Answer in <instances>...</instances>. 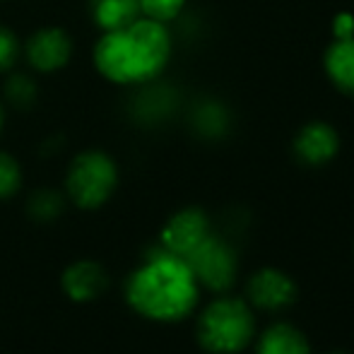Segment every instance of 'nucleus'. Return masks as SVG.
Here are the masks:
<instances>
[{"mask_svg": "<svg viewBox=\"0 0 354 354\" xmlns=\"http://www.w3.org/2000/svg\"><path fill=\"white\" fill-rule=\"evenodd\" d=\"M0 131H3V104H0Z\"/></svg>", "mask_w": 354, "mask_h": 354, "instance_id": "nucleus-20", "label": "nucleus"}, {"mask_svg": "<svg viewBox=\"0 0 354 354\" xmlns=\"http://www.w3.org/2000/svg\"><path fill=\"white\" fill-rule=\"evenodd\" d=\"M340 149V136L326 121H308L294 138V154L308 167L328 164Z\"/></svg>", "mask_w": 354, "mask_h": 354, "instance_id": "nucleus-7", "label": "nucleus"}, {"mask_svg": "<svg viewBox=\"0 0 354 354\" xmlns=\"http://www.w3.org/2000/svg\"><path fill=\"white\" fill-rule=\"evenodd\" d=\"M109 287V275L102 263L77 261L63 272V289L73 301H92Z\"/></svg>", "mask_w": 354, "mask_h": 354, "instance_id": "nucleus-10", "label": "nucleus"}, {"mask_svg": "<svg viewBox=\"0 0 354 354\" xmlns=\"http://www.w3.org/2000/svg\"><path fill=\"white\" fill-rule=\"evenodd\" d=\"M251 308L239 299H217L198 321V340L212 354H236L253 337Z\"/></svg>", "mask_w": 354, "mask_h": 354, "instance_id": "nucleus-3", "label": "nucleus"}, {"mask_svg": "<svg viewBox=\"0 0 354 354\" xmlns=\"http://www.w3.org/2000/svg\"><path fill=\"white\" fill-rule=\"evenodd\" d=\"M323 71L335 89L354 97V37L333 39L323 53Z\"/></svg>", "mask_w": 354, "mask_h": 354, "instance_id": "nucleus-11", "label": "nucleus"}, {"mask_svg": "<svg viewBox=\"0 0 354 354\" xmlns=\"http://www.w3.org/2000/svg\"><path fill=\"white\" fill-rule=\"evenodd\" d=\"M171 58L167 24L138 17L123 29L104 32L94 46V66L116 84H140L159 77Z\"/></svg>", "mask_w": 354, "mask_h": 354, "instance_id": "nucleus-1", "label": "nucleus"}, {"mask_svg": "<svg viewBox=\"0 0 354 354\" xmlns=\"http://www.w3.org/2000/svg\"><path fill=\"white\" fill-rule=\"evenodd\" d=\"M183 261L188 263L196 282L212 289V292H222V289L232 287L234 277H236V253L224 239L214 236V234H210Z\"/></svg>", "mask_w": 354, "mask_h": 354, "instance_id": "nucleus-5", "label": "nucleus"}, {"mask_svg": "<svg viewBox=\"0 0 354 354\" xmlns=\"http://www.w3.org/2000/svg\"><path fill=\"white\" fill-rule=\"evenodd\" d=\"M71 56H73L71 37L58 27L39 29L27 41V61L41 73H53L58 68L68 66Z\"/></svg>", "mask_w": 354, "mask_h": 354, "instance_id": "nucleus-8", "label": "nucleus"}, {"mask_svg": "<svg viewBox=\"0 0 354 354\" xmlns=\"http://www.w3.org/2000/svg\"><path fill=\"white\" fill-rule=\"evenodd\" d=\"M126 299L138 313L152 321H178L196 306L198 282L183 258L164 246H154L142 266L128 277Z\"/></svg>", "mask_w": 354, "mask_h": 354, "instance_id": "nucleus-2", "label": "nucleus"}, {"mask_svg": "<svg viewBox=\"0 0 354 354\" xmlns=\"http://www.w3.org/2000/svg\"><path fill=\"white\" fill-rule=\"evenodd\" d=\"M27 212L37 222H53L63 212V198L56 191H37L27 203Z\"/></svg>", "mask_w": 354, "mask_h": 354, "instance_id": "nucleus-14", "label": "nucleus"}, {"mask_svg": "<svg viewBox=\"0 0 354 354\" xmlns=\"http://www.w3.org/2000/svg\"><path fill=\"white\" fill-rule=\"evenodd\" d=\"M8 97L12 99L17 106H22V104H29L34 99V82L29 77H12L8 84Z\"/></svg>", "mask_w": 354, "mask_h": 354, "instance_id": "nucleus-18", "label": "nucleus"}, {"mask_svg": "<svg viewBox=\"0 0 354 354\" xmlns=\"http://www.w3.org/2000/svg\"><path fill=\"white\" fill-rule=\"evenodd\" d=\"M297 287H294L292 277L284 272L275 270V268H266V270L256 272L248 282V297L256 306L275 311V308H284L292 304Z\"/></svg>", "mask_w": 354, "mask_h": 354, "instance_id": "nucleus-9", "label": "nucleus"}, {"mask_svg": "<svg viewBox=\"0 0 354 354\" xmlns=\"http://www.w3.org/2000/svg\"><path fill=\"white\" fill-rule=\"evenodd\" d=\"M92 15L104 32H113L142 17V10L140 0H92Z\"/></svg>", "mask_w": 354, "mask_h": 354, "instance_id": "nucleus-12", "label": "nucleus"}, {"mask_svg": "<svg viewBox=\"0 0 354 354\" xmlns=\"http://www.w3.org/2000/svg\"><path fill=\"white\" fill-rule=\"evenodd\" d=\"M19 56V41L10 29L0 27V73L15 66Z\"/></svg>", "mask_w": 354, "mask_h": 354, "instance_id": "nucleus-17", "label": "nucleus"}, {"mask_svg": "<svg viewBox=\"0 0 354 354\" xmlns=\"http://www.w3.org/2000/svg\"><path fill=\"white\" fill-rule=\"evenodd\" d=\"M186 8V0H140L142 17L157 19V22H171Z\"/></svg>", "mask_w": 354, "mask_h": 354, "instance_id": "nucleus-16", "label": "nucleus"}, {"mask_svg": "<svg viewBox=\"0 0 354 354\" xmlns=\"http://www.w3.org/2000/svg\"><path fill=\"white\" fill-rule=\"evenodd\" d=\"M258 354H311L304 335L292 326H277L268 328L258 342Z\"/></svg>", "mask_w": 354, "mask_h": 354, "instance_id": "nucleus-13", "label": "nucleus"}, {"mask_svg": "<svg viewBox=\"0 0 354 354\" xmlns=\"http://www.w3.org/2000/svg\"><path fill=\"white\" fill-rule=\"evenodd\" d=\"M210 219L198 207H186L176 212L162 229V243L169 253L178 258H186L191 251H196L207 236H210Z\"/></svg>", "mask_w": 354, "mask_h": 354, "instance_id": "nucleus-6", "label": "nucleus"}, {"mask_svg": "<svg viewBox=\"0 0 354 354\" xmlns=\"http://www.w3.org/2000/svg\"><path fill=\"white\" fill-rule=\"evenodd\" d=\"M118 186V169L104 152H82L68 169L66 191L71 201L82 210H97L113 196Z\"/></svg>", "mask_w": 354, "mask_h": 354, "instance_id": "nucleus-4", "label": "nucleus"}, {"mask_svg": "<svg viewBox=\"0 0 354 354\" xmlns=\"http://www.w3.org/2000/svg\"><path fill=\"white\" fill-rule=\"evenodd\" d=\"M22 186V169L17 159L8 152H0V198H10Z\"/></svg>", "mask_w": 354, "mask_h": 354, "instance_id": "nucleus-15", "label": "nucleus"}, {"mask_svg": "<svg viewBox=\"0 0 354 354\" xmlns=\"http://www.w3.org/2000/svg\"><path fill=\"white\" fill-rule=\"evenodd\" d=\"M345 37H354V15L350 12H340L333 19V39Z\"/></svg>", "mask_w": 354, "mask_h": 354, "instance_id": "nucleus-19", "label": "nucleus"}]
</instances>
